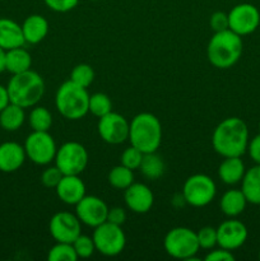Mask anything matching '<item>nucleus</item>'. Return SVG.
<instances>
[{
  "instance_id": "f257e3e1",
  "label": "nucleus",
  "mask_w": 260,
  "mask_h": 261,
  "mask_svg": "<svg viewBox=\"0 0 260 261\" xmlns=\"http://www.w3.org/2000/svg\"><path fill=\"white\" fill-rule=\"evenodd\" d=\"M249 144V129L240 117L222 120L212 134L213 149L221 157H242Z\"/></svg>"
},
{
  "instance_id": "f03ea898",
  "label": "nucleus",
  "mask_w": 260,
  "mask_h": 261,
  "mask_svg": "<svg viewBox=\"0 0 260 261\" xmlns=\"http://www.w3.org/2000/svg\"><path fill=\"white\" fill-rule=\"evenodd\" d=\"M244 51L242 37L231 30L214 32L206 46L208 61L217 69H229L240 60Z\"/></svg>"
},
{
  "instance_id": "7ed1b4c3",
  "label": "nucleus",
  "mask_w": 260,
  "mask_h": 261,
  "mask_svg": "<svg viewBox=\"0 0 260 261\" xmlns=\"http://www.w3.org/2000/svg\"><path fill=\"white\" fill-rule=\"evenodd\" d=\"M7 89L12 103L30 109L36 106L45 94V82L37 71L30 69L23 73L13 74Z\"/></svg>"
},
{
  "instance_id": "20e7f679",
  "label": "nucleus",
  "mask_w": 260,
  "mask_h": 261,
  "mask_svg": "<svg viewBox=\"0 0 260 261\" xmlns=\"http://www.w3.org/2000/svg\"><path fill=\"white\" fill-rule=\"evenodd\" d=\"M127 140L142 153L157 152L162 143V125L158 117L150 112L135 115L130 121Z\"/></svg>"
},
{
  "instance_id": "39448f33",
  "label": "nucleus",
  "mask_w": 260,
  "mask_h": 261,
  "mask_svg": "<svg viewBox=\"0 0 260 261\" xmlns=\"http://www.w3.org/2000/svg\"><path fill=\"white\" fill-rule=\"evenodd\" d=\"M89 94L87 88L78 86L70 79L64 82L55 94V106L65 119L76 121L89 112Z\"/></svg>"
},
{
  "instance_id": "423d86ee",
  "label": "nucleus",
  "mask_w": 260,
  "mask_h": 261,
  "mask_svg": "<svg viewBox=\"0 0 260 261\" xmlns=\"http://www.w3.org/2000/svg\"><path fill=\"white\" fill-rule=\"evenodd\" d=\"M163 247L167 255L178 260H195L200 250L196 232L188 227H175L166 233Z\"/></svg>"
},
{
  "instance_id": "0eeeda50",
  "label": "nucleus",
  "mask_w": 260,
  "mask_h": 261,
  "mask_svg": "<svg viewBox=\"0 0 260 261\" xmlns=\"http://www.w3.org/2000/svg\"><path fill=\"white\" fill-rule=\"evenodd\" d=\"M217 195V186L213 178L204 173L189 176L183 186V199L194 208H203L211 204Z\"/></svg>"
},
{
  "instance_id": "6e6552de",
  "label": "nucleus",
  "mask_w": 260,
  "mask_h": 261,
  "mask_svg": "<svg viewBox=\"0 0 260 261\" xmlns=\"http://www.w3.org/2000/svg\"><path fill=\"white\" fill-rule=\"evenodd\" d=\"M92 239L96 245V251L107 257L117 256L126 246V236L121 226L107 221L94 228Z\"/></svg>"
},
{
  "instance_id": "1a4fd4ad",
  "label": "nucleus",
  "mask_w": 260,
  "mask_h": 261,
  "mask_svg": "<svg viewBox=\"0 0 260 261\" xmlns=\"http://www.w3.org/2000/svg\"><path fill=\"white\" fill-rule=\"evenodd\" d=\"M54 162L64 175H81L88 166L89 155L83 144L66 142L58 148Z\"/></svg>"
},
{
  "instance_id": "9d476101",
  "label": "nucleus",
  "mask_w": 260,
  "mask_h": 261,
  "mask_svg": "<svg viewBox=\"0 0 260 261\" xmlns=\"http://www.w3.org/2000/svg\"><path fill=\"white\" fill-rule=\"evenodd\" d=\"M25 155L32 163L37 166H47L54 162L56 155L55 139L48 132H33L25 138Z\"/></svg>"
},
{
  "instance_id": "9b49d317",
  "label": "nucleus",
  "mask_w": 260,
  "mask_h": 261,
  "mask_svg": "<svg viewBox=\"0 0 260 261\" xmlns=\"http://www.w3.org/2000/svg\"><path fill=\"white\" fill-rule=\"evenodd\" d=\"M228 30L239 36L251 35L260 24V12L250 3H241L228 12Z\"/></svg>"
},
{
  "instance_id": "f8f14e48",
  "label": "nucleus",
  "mask_w": 260,
  "mask_h": 261,
  "mask_svg": "<svg viewBox=\"0 0 260 261\" xmlns=\"http://www.w3.org/2000/svg\"><path fill=\"white\" fill-rule=\"evenodd\" d=\"M129 125L130 122L122 115L111 111L99 117L97 130L105 143L117 145L129 139Z\"/></svg>"
},
{
  "instance_id": "ddd939ff",
  "label": "nucleus",
  "mask_w": 260,
  "mask_h": 261,
  "mask_svg": "<svg viewBox=\"0 0 260 261\" xmlns=\"http://www.w3.org/2000/svg\"><path fill=\"white\" fill-rule=\"evenodd\" d=\"M48 232L56 242L73 244L74 240L82 233V222L75 213L58 212L48 222Z\"/></svg>"
},
{
  "instance_id": "4468645a",
  "label": "nucleus",
  "mask_w": 260,
  "mask_h": 261,
  "mask_svg": "<svg viewBox=\"0 0 260 261\" xmlns=\"http://www.w3.org/2000/svg\"><path fill=\"white\" fill-rule=\"evenodd\" d=\"M109 206L96 195H86L75 205V214L82 224L96 228L99 224L107 221Z\"/></svg>"
},
{
  "instance_id": "2eb2a0df",
  "label": "nucleus",
  "mask_w": 260,
  "mask_h": 261,
  "mask_svg": "<svg viewBox=\"0 0 260 261\" xmlns=\"http://www.w3.org/2000/svg\"><path fill=\"white\" fill-rule=\"evenodd\" d=\"M249 237L247 227L236 218H229L217 227V246L235 251L246 242Z\"/></svg>"
},
{
  "instance_id": "dca6fc26",
  "label": "nucleus",
  "mask_w": 260,
  "mask_h": 261,
  "mask_svg": "<svg viewBox=\"0 0 260 261\" xmlns=\"http://www.w3.org/2000/svg\"><path fill=\"white\" fill-rule=\"evenodd\" d=\"M124 201L127 209L137 214H145L154 204V195L145 184L133 182L124 190Z\"/></svg>"
},
{
  "instance_id": "f3484780",
  "label": "nucleus",
  "mask_w": 260,
  "mask_h": 261,
  "mask_svg": "<svg viewBox=\"0 0 260 261\" xmlns=\"http://www.w3.org/2000/svg\"><path fill=\"white\" fill-rule=\"evenodd\" d=\"M56 195L66 205L75 206L86 194V184L79 175H64L55 188Z\"/></svg>"
},
{
  "instance_id": "a211bd4d",
  "label": "nucleus",
  "mask_w": 260,
  "mask_h": 261,
  "mask_svg": "<svg viewBox=\"0 0 260 261\" xmlns=\"http://www.w3.org/2000/svg\"><path fill=\"white\" fill-rule=\"evenodd\" d=\"M25 160L24 147L19 143L5 142L0 144V172H15L22 167Z\"/></svg>"
},
{
  "instance_id": "6ab92c4d",
  "label": "nucleus",
  "mask_w": 260,
  "mask_h": 261,
  "mask_svg": "<svg viewBox=\"0 0 260 261\" xmlns=\"http://www.w3.org/2000/svg\"><path fill=\"white\" fill-rule=\"evenodd\" d=\"M20 25H22L25 43H30V45H37L42 42L50 30L48 20L41 14L28 15Z\"/></svg>"
},
{
  "instance_id": "aec40b11",
  "label": "nucleus",
  "mask_w": 260,
  "mask_h": 261,
  "mask_svg": "<svg viewBox=\"0 0 260 261\" xmlns=\"http://www.w3.org/2000/svg\"><path fill=\"white\" fill-rule=\"evenodd\" d=\"M25 43L22 25L9 18H0V47L8 51Z\"/></svg>"
},
{
  "instance_id": "412c9836",
  "label": "nucleus",
  "mask_w": 260,
  "mask_h": 261,
  "mask_svg": "<svg viewBox=\"0 0 260 261\" xmlns=\"http://www.w3.org/2000/svg\"><path fill=\"white\" fill-rule=\"evenodd\" d=\"M246 168L241 157H224L218 167V177L226 185H236L241 182Z\"/></svg>"
},
{
  "instance_id": "4be33fe9",
  "label": "nucleus",
  "mask_w": 260,
  "mask_h": 261,
  "mask_svg": "<svg viewBox=\"0 0 260 261\" xmlns=\"http://www.w3.org/2000/svg\"><path fill=\"white\" fill-rule=\"evenodd\" d=\"M247 205V200L245 198L244 193L237 189H231L227 190L226 193L222 195L221 200H219V208L221 212L228 218H236L240 214L244 213L245 208Z\"/></svg>"
},
{
  "instance_id": "5701e85b",
  "label": "nucleus",
  "mask_w": 260,
  "mask_h": 261,
  "mask_svg": "<svg viewBox=\"0 0 260 261\" xmlns=\"http://www.w3.org/2000/svg\"><path fill=\"white\" fill-rule=\"evenodd\" d=\"M32 66V56L23 46L5 51V70L8 73L19 74L30 70Z\"/></svg>"
},
{
  "instance_id": "b1692460",
  "label": "nucleus",
  "mask_w": 260,
  "mask_h": 261,
  "mask_svg": "<svg viewBox=\"0 0 260 261\" xmlns=\"http://www.w3.org/2000/svg\"><path fill=\"white\" fill-rule=\"evenodd\" d=\"M241 191L247 203L260 205V165H255L246 170L241 180Z\"/></svg>"
},
{
  "instance_id": "393cba45",
  "label": "nucleus",
  "mask_w": 260,
  "mask_h": 261,
  "mask_svg": "<svg viewBox=\"0 0 260 261\" xmlns=\"http://www.w3.org/2000/svg\"><path fill=\"white\" fill-rule=\"evenodd\" d=\"M25 109L18 105L9 103L0 111V127L5 132H17L25 121Z\"/></svg>"
},
{
  "instance_id": "a878e982",
  "label": "nucleus",
  "mask_w": 260,
  "mask_h": 261,
  "mask_svg": "<svg viewBox=\"0 0 260 261\" xmlns=\"http://www.w3.org/2000/svg\"><path fill=\"white\" fill-rule=\"evenodd\" d=\"M139 170L144 177L149 180H157L165 172V162L157 154V152L144 153Z\"/></svg>"
},
{
  "instance_id": "bb28decb",
  "label": "nucleus",
  "mask_w": 260,
  "mask_h": 261,
  "mask_svg": "<svg viewBox=\"0 0 260 261\" xmlns=\"http://www.w3.org/2000/svg\"><path fill=\"white\" fill-rule=\"evenodd\" d=\"M28 122L33 132H48L53 126V115L46 107L36 105L28 115Z\"/></svg>"
},
{
  "instance_id": "cd10ccee",
  "label": "nucleus",
  "mask_w": 260,
  "mask_h": 261,
  "mask_svg": "<svg viewBox=\"0 0 260 261\" xmlns=\"http://www.w3.org/2000/svg\"><path fill=\"white\" fill-rule=\"evenodd\" d=\"M107 180H109V184L114 189L125 190V189H127L134 182V172H133V170L125 167V166L120 163V165L112 167Z\"/></svg>"
},
{
  "instance_id": "c85d7f7f",
  "label": "nucleus",
  "mask_w": 260,
  "mask_h": 261,
  "mask_svg": "<svg viewBox=\"0 0 260 261\" xmlns=\"http://www.w3.org/2000/svg\"><path fill=\"white\" fill-rule=\"evenodd\" d=\"M89 112L96 117H102L112 111V102L106 93L97 92L89 96Z\"/></svg>"
},
{
  "instance_id": "c756f323",
  "label": "nucleus",
  "mask_w": 260,
  "mask_h": 261,
  "mask_svg": "<svg viewBox=\"0 0 260 261\" xmlns=\"http://www.w3.org/2000/svg\"><path fill=\"white\" fill-rule=\"evenodd\" d=\"M94 74L93 68L89 64H78L74 66L70 71V81L74 82L78 86L83 87V88H89L94 81Z\"/></svg>"
},
{
  "instance_id": "7c9ffc66",
  "label": "nucleus",
  "mask_w": 260,
  "mask_h": 261,
  "mask_svg": "<svg viewBox=\"0 0 260 261\" xmlns=\"http://www.w3.org/2000/svg\"><path fill=\"white\" fill-rule=\"evenodd\" d=\"M48 261H75L78 260L73 244L56 242L47 254Z\"/></svg>"
},
{
  "instance_id": "2f4dec72",
  "label": "nucleus",
  "mask_w": 260,
  "mask_h": 261,
  "mask_svg": "<svg viewBox=\"0 0 260 261\" xmlns=\"http://www.w3.org/2000/svg\"><path fill=\"white\" fill-rule=\"evenodd\" d=\"M74 250L76 252L78 259H88V257L93 256L96 252V245L92 237L86 236V234H79L73 242Z\"/></svg>"
},
{
  "instance_id": "473e14b6",
  "label": "nucleus",
  "mask_w": 260,
  "mask_h": 261,
  "mask_svg": "<svg viewBox=\"0 0 260 261\" xmlns=\"http://www.w3.org/2000/svg\"><path fill=\"white\" fill-rule=\"evenodd\" d=\"M143 155H144V153H142L139 149H137L135 147L130 145V147H127L126 149L121 153L120 163L133 171L139 170L140 163H142V160H143Z\"/></svg>"
},
{
  "instance_id": "72a5a7b5",
  "label": "nucleus",
  "mask_w": 260,
  "mask_h": 261,
  "mask_svg": "<svg viewBox=\"0 0 260 261\" xmlns=\"http://www.w3.org/2000/svg\"><path fill=\"white\" fill-rule=\"evenodd\" d=\"M198 242L200 249L203 250H212L217 246V228L211 226L201 227L196 232Z\"/></svg>"
},
{
  "instance_id": "f704fd0d",
  "label": "nucleus",
  "mask_w": 260,
  "mask_h": 261,
  "mask_svg": "<svg viewBox=\"0 0 260 261\" xmlns=\"http://www.w3.org/2000/svg\"><path fill=\"white\" fill-rule=\"evenodd\" d=\"M64 173L59 170L56 166H50L46 170H43L42 175H41V182L45 188L55 189L60 180L63 178Z\"/></svg>"
},
{
  "instance_id": "c9c22d12",
  "label": "nucleus",
  "mask_w": 260,
  "mask_h": 261,
  "mask_svg": "<svg viewBox=\"0 0 260 261\" xmlns=\"http://www.w3.org/2000/svg\"><path fill=\"white\" fill-rule=\"evenodd\" d=\"M46 7L56 13H68L78 5L79 0H43Z\"/></svg>"
},
{
  "instance_id": "e433bc0d",
  "label": "nucleus",
  "mask_w": 260,
  "mask_h": 261,
  "mask_svg": "<svg viewBox=\"0 0 260 261\" xmlns=\"http://www.w3.org/2000/svg\"><path fill=\"white\" fill-rule=\"evenodd\" d=\"M209 25H211L214 32L228 30V13L214 12L211 15V19H209Z\"/></svg>"
},
{
  "instance_id": "4c0bfd02",
  "label": "nucleus",
  "mask_w": 260,
  "mask_h": 261,
  "mask_svg": "<svg viewBox=\"0 0 260 261\" xmlns=\"http://www.w3.org/2000/svg\"><path fill=\"white\" fill-rule=\"evenodd\" d=\"M204 259H205V261H233L235 255L229 250L218 246V249L214 247V249L209 250Z\"/></svg>"
},
{
  "instance_id": "58836bf2",
  "label": "nucleus",
  "mask_w": 260,
  "mask_h": 261,
  "mask_svg": "<svg viewBox=\"0 0 260 261\" xmlns=\"http://www.w3.org/2000/svg\"><path fill=\"white\" fill-rule=\"evenodd\" d=\"M126 221V211L121 206H112L109 208V213H107V222L110 223L117 224V226H122Z\"/></svg>"
},
{
  "instance_id": "ea45409f",
  "label": "nucleus",
  "mask_w": 260,
  "mask_h": 261,
  "mask_svg": "<svg viewBox=\"0 0 260 261\" xmlns=\"http://www.w3.org/2000/svg\"><path fill=\"white\" fill-rule=\"evenodd\" d=\"M247 153L250 158L255 162V165H260V133L255 135L251 140H249L247 144Z\"/></svg>"
},
{
  "instance_id": "a19ab883",
  "label": "nucleus",
  "mask_w": 260,
  "mask_h": 261,
  "mask_svg": "<svg viewBox=\"0 0 260 261\" xmlns=\"http://www.w3.org/2000/svg\"><path fill=\"white\" fill-rule=\"evenodd\" d=\"M9 102L10 99H9V94H8L7 87L0 84V111H2V110L9 103Z\"/></svg>"
},
{
  "instance_id": "79ce46f5",
  "label": "nucleus",
  "mask_w": 260,
  "mask_h": 261,
  "mask_svg": "<svg viewBox=\"0 0 260 261\" xmlns=\"http://www.w3.org/2000/svg\"><path fill=\"white\" fill-rule=\"evenodd\" d=\"M5 70V50L0 47V73Z\"/></svg>"
},
{
  "instance_id": "37998d69",
  "label": "nucleus",
  "mask_w": 260,
  "mask_h": 261,
  "mask_svg": "<svg viewBox=\"0 0 260 261\" xmlns=\"http://www.w3.org/2000/svg\"><path fill=\"white\" fill-rule=\"evenodd\" d=\"M89 2H99V0H89Z\"/></svg>"
},
{
  "instance_id": "c03bdc74",
  "label": "nucleus",
  "mask_w": 260,
  "mask_h": 261,
  "mask_svg": "<svg viewBox=\"0 0 260 261\" xmlns=\"http://www.w3.org/2000/svg\"><path fill=\"white\" fill-rule=\"evenodd\" d=\"M259 133H260V122H259Z\"/></svg>"
},
{
  "instance_id": "a18cd8bd",
  "label": "nucleus",
  "mask_w": 260,
  "mask_h": 261,
  "mask_svg": "<svg viewBox=\"0 0 260 261\" xmlns=\"http://www.w3.org/2000/svg\"><path fill=\"white\" fill-rule=\"evenodd\" d=\"M259 259H260V251H259Z\"/></svg>"
},
{
  "instance_id": "49530a36",
  "label": "nucleus",
  "mask_w": 260,
  "mask_h": 261,
  "mask_svg": "<svg viewBox=\"0 0 260 261\" xmlns=\"http://www.w3.org/2000/svg\"><path fill=\"white\" fill-rule=\"evenodd\" d=\"M0 129H2V127H0Z\"/></svg>"
}]
</instances>
